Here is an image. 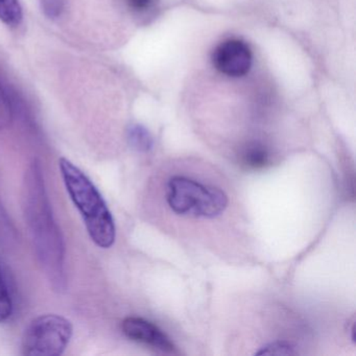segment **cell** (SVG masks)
Returning <instances> with one entry per match:
<instances>
[{
  "label": "cell",
  "instance_id": "1",
  "mask_svg": "<svg viewBox=\"0 0 356 356\" xmlns=\"http://www.w3.org/2000/svg\"><path fill=\"white\" fill-rule=\"evenodd\" d=\"M22 208L43 272L54 291L63 293L67 284L65 249L59 227L54 218L38 160H33L24 174Z\"/></svg>",
  "mask_w": 356,
  "mask_h": 356
},
{
  "label": "cell",
  "instance_id": "2",
  "mask_svg": "<svg viewBox=\"0 0 356 356\" xmlns=\"http://www.w3.org/2000/svg\"><path fill=\"white\" fill-rule=\"evenodd\" d=\"M60 174L72 203L80 212L91 241L102 249L115 243L113 216L92 181L70 160H59Z\"/></svg>",
  "mask_w": 356,
  "mask_h": 356
},
{
  "label": "cell",
  "instance_id": "3",
  "mask_svg": "<svg viewBox=\"0 0 356 356\" xmlns=\"http://www.w3.org/2000/svg\"><path fill=\"white\" fill-rule=\"evenodd\" d=\"M166 201L179 216L203 218L220 216L229 203L226 193L220 188L181 176L168 181Z\"/></svg>",
  "mask_w": 356,
  "mask_h": 356
},
{
  "label": "cell",
  "instance_id": "4",
  "mask_svg": "<svg viewBox=\"0 0 356 356\" xmlns=\"http://www.w3.org/2000/svg\"><path fill=\"white\" fill-rule=\"evenodd\" d=\"M74 334L68 318L59 314H41L24 330L22 351L26 356H60L64 353Z\"/></svg>",
  "mask_w": 356,
  "mask_h": 356
},
{
  "label": "cell",
  "instance_id": "5",
  "mask_svg": "<svg viewBox=\"0 0 356 356\" xmlns=\"http://www.w3.org/2000/svg\"><path fill=\"white\" fill-rule=\"evenodd\" d=\"M211 60L220 74L229 78H241L251 70L253 56L247 43L239 39H228L216 47Z\"/></svg>",
  "mask_w": 356,
  "mask_h": 356
},
{
  "label": "cell",
  "instance_id": "6",
  "mask_svg": "<svg viewBox=\"0 0 356 356\" xmlns=\"http://www.w3.org/2000/svg\"><path fill=\"white\" fill-rule=\"evenodd\" d=\"M122 329L124 334L132 341L152 346L166 353L176 351V347L170 337L161 329L145 318L129 316L122 321Z\"/></svg>",
  "mask_w": 356,
  "mask_h": 356
},
{
  "label": "cell",
  "instance_id": "7",
  "mask_svg": "<svg viewBox=\"0 0 356 356\" xmlns=\"http://www.w3.org/2000/svg\"><path fill=\"white\" fill-rule=\"evenodd\" d=\"M241 162L250 170H262L270 163V151L266 145L254 141L243 149Z\"/></svg>",
  "mask_w": 356,
  "mask_h": 356
},
{
  "label": "cell",
  "instance_id": "8",
  "mask_svg": "<svg viewBox=\"0 0 356 356\" xmlns=\"http://www.w3.org/2000/svg\"><path fill=\"white\" fill-rule=\"evenodd\" d=\"M128 140L133 149L141 153H147L153 149V137L141 124H132L129 127Z\"/></svg>",
  "mask_w": 356,
  "mask_h": 356
},
{
  "label": "cell",
  "instance_id": "9",
  "mask_svg": "<svg viewBox=\"0 0 356 356\" xmlns=\"http://www.w3.org/2000/svg\"><path fill=\"white\" fill-rule=\"evenodd\" d=\"M24 13L19 0H0V20L8 26L16 28L22 24Z\"/></svg>",
  "mask_w": 356,
  "mask_h": 356
},
{
  "label": "cell",
  "instance_id": "10",
  "mask_svg": "<svg viewBox=\"0 0 356 356\" xmlns=\"http://www.w3.org/2000/svg\"><path fill=\"white\" fill-rule=\"evenodd\" d=\"M295 346L285 341H276L266 343L260 348L256 355H296L297 354Z\"/></svg>",
  "mask_w": 356,
  "mask_h": 356
},
{
  "label": "cell",
  "instance_id": "11",
  "mask_svg": "<svg viewBox=\"0 0 356 356\" xmlns=\"http://www.w3.org/2000/svg\"><path fill=\"white\" fill-rule=\"evenodd\" d=\"M13 314V302L7 285L0 275V324L7 322Z\"/></svg>",
  "mask_w": 356,
  "mask_h": 356
},
{
  "label": "cell",
  "instance_id": "12",
  "mask_svg": "<svg viewBox=\"0 0 356 356\" xmlns=\"http://www.w3.org/2000/svg\"><path fill=\"white\" fill-rule=\"evenodd\" d=\"M13 120V110L5 91L0 87V130L11 126Z\"/></svg>",
  "mask_w": 356,
  "mask_h": 356
},
{
  "label": "cell",
  "instance_id": "13",
  "mask_svg": "<svg viewBox=\"0 0 356 356\" xmlns=\"http://www.w3.org/2000/svg\"><path fill=\"white\" fill-rule=\"evenodd\" d=\"M41 8L47 17L57 19L63 13L65 1L64 0H41Z\"/></svg>",
  "mask_w": 356,
  "mask_h": 356
},
{
  "label": "cell",
  "instance_id": "14",
  "mask_svg": "<svg viewBox=\"0 0 356 356\" xmlns=\"http://www.w3.org/2000/svg\"><path fill=\"white\" fill-rule=\"evenodd\" d=\"M155 1L156 0H127V3L133 11L143 13V12H147V10L151 9Z\"/></svg>",
  "mask_w": 356,
  "mask_h": 356
}]
</instances>
